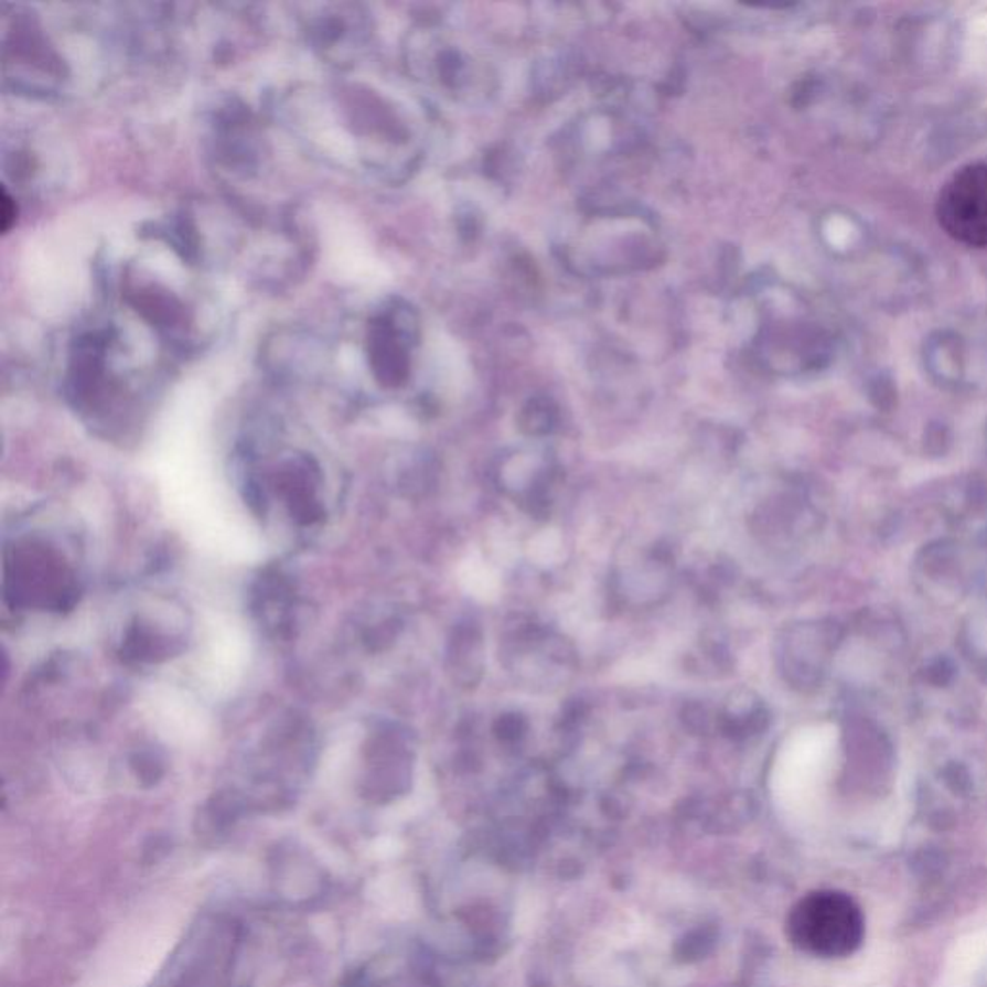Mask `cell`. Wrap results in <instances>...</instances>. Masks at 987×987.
<instances>
[{"label": "cell", "instance_id": "7a4b0ae2", "mask_svg": "<svg viewBox=\"0 0 987 987\" xmlns=\"http://www.w3.org/2000/svg\"><path fill=\"white\" fill-rule=\"evenodd\" d=\"M935 215L958 244L987 247V162L966 164L943 184Z\"/></svg>", "mask_w": 987, "mask_h": 987}, {"label": "cell", "instance_id": "277c9868", "mask_svg": "<svg viewBox=\"0 0 987 987\" xmlns=\"http://www.w3.org/2000/svg\"><path fill=\"white\" fill-rule=\"evenodd\" d=\"M494 731L500 741H519L527 731V723L519 714H504L497 718Z\"/></svg>", "mask_w": 987, "mask_h": 987}, {"label": "cell", "instance_id": "6da1fadb", "mask_svg": "<svg viewBox=\"0 0 987 987\" xmlns=\"http://www.w3.org/2000/svg\"><path fill=\"white\" fill-rule=\"evenodd\" d=\"M787 935L812 957H849L865 940V916L847 893L812 891L788 912Z\"/></svg>", "mask_w": 987, "mask_h": 987}, {"label": "cell", "instance_id": "3957f363", "mask_svg": "<svg viewBox=\"0 0 987 987\" xmlns=\"http://www.w3.org/2000/svg\"><path fill=\"white\" fill-rule=\"evenodd\" d=\"M750 695L744 693V700L731 697L728 708L721 712L718 718V728L728 737L733 739H744V737L757 736L765 726V712L762 706L757 702H750Z\"/></svg>", "mask_w": 987, "mask_h": 987}, {"label": "cell", "instance_id": "5b68a950", "mask_svg": "<svg viewBox=\"0 0 987 987\" xmlns=\"http://www.w3.org/2000/svg\"><path fill=\"white\" fill-rule=\"evenodd\" d=\"M685 721H687V728L690 731H697V733H708L710 728H712V716L708 714L705 706L693 705L685 710Z\"/></svg>", "mask_w": 987, "mask_h": 987}]
</instances>
